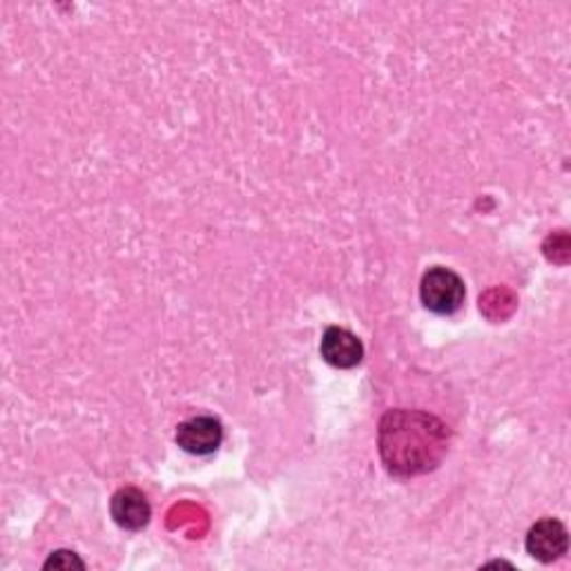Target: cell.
<instances>
[{"mask_svg": "<svg viewBox=\"0 0 571 571\" xmlns=\"http://www.w3.org/2000/svg\"><path fill=\"white\" fill-rule=\"evenodd\" d=\"M448 427L431 413L395 409L380 422V455L388 474L411 478L433 471L448 451Z\"/></svg>", "mask_w": 571, "mask_h": 571, "instance_id": "1", "label": "cell"}, {"mask_svg": "<svg viewBox=\"0 0 571 571\" xmlns=\"http://www.w3.org/2000/svg\"><path fill=\"white\" fill-rule=\"evenodd\" d=\"M467 289L458 272L444 266H433L422 275L420 300L427 311L435 315H453L465 304Z\"/></svg>", "mask_w": 571, "mask_h": 571, "instance_id": "2", "label": "cell"}, {"mask_svg": "<svg viewBox=\"0 0 571 571\" xmlns=\"http://www.w3.org/2000/svg\"><path fill=\"white\" fill-rule=\"evenodd\" d=\"M223 442V427L210 416H197L179 424L177 444L190 455H210Z\"/></svg>", "mask_w": 571, "mask_h": 571, "instance_id": "3", "label": "cell"}, {"mask_svg": "<svg viewBox=\"0 0 571 571\" xmlns=\"http://www.w3.org/2000/svg\"><path fill=\"white\" fill-rule=\"evenodd\" d=\"M319 351L324 362H328L335 369H353L364 358V347L358 335L339 326H330L324 330Z\"/></svg>", "mask_w": 571, "mask_h": 571, "instance_id": "4", "label": "cell"}, {"mask_svg": "<svg viewBox=\"0 0 571 571\" xmlns=\"http://www.w3.org/2000/svg\"><path fill=\"white\" fill-rule=\"evenodd\" d=\"M109 511L114 523L128 532L143 529L152 516V509L145 493L137 487H124L114 493L109 502Z\"/></svg>", "mask_w": 571, "mask_h": 571, "instance_id": "5", "label": "cell"}, {"mask_svg": "<svg viewBox=\"0 0 571 571\" xmlns=\"http://www.w3.org/2000/svg\"><path fill=\"white\" fill-rule=\"evenodd\" d=\"M525 545H527V551L532 558L549 564L567 551V545H569L567 529L556 518H543L529 529Z\"/></svg>", "mask_w": 571, "mask_h": 571, "instance_id": "6", "label": "cell"}, {"mask_svg": "<svg viewBox=\"0 0 571 571\" xmlns=\"http://www.w3.org/2000/svg\"><path fill=\"white\" fill-rule=\"evenodd\" d=\"M45 569H63V571H70V569H85V562L74 553V551H66V549H61V551H54L47 560H45V564H43Z\"/></svg>", "mask_w": 571, "mask_h": 571, "instance_id": "7", "label": "cell"}]
</instances>
